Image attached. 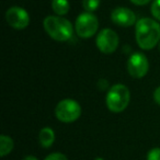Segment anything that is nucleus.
Wrapping results in <instances>:
<instances>
[{
	"mask_svg": "<svg viewBox=\"0 0 160 160\" xmlns=\"http://www.w3.org/2000/svg\"><path fill=\"white\" fill-rule=\"evenodd\" d=\"M135 38L142 49H152L160 41V24L150 18H142L136 22Z\"/></svg>",
	"mask_w": 160,
	"mask_h": 160,
	"instance_id": "nucleus-1",
	"label": "nucleus"
},
{
	"mask_svg": "<svg viewBox=\"0 0 160 160\" xmlns=\"http://www.w3.org/2000/svg\"><path fill=\"white\" fill-rule=\"evenodd\" d=\"M43 27L49 38L57 42H66L70 40L73 33L70 21L59 16H47L43 21Z\"/></svg>",
	"mask_w": 160,
	"mask_h": 160,
	"instance_id": "nucleus-2",
	"label": "nucleus"
},
{
	"mask_svg": "<svg viewBox=\"0 0 160 160\" xmlns=\"http://www.w3.org/2000/svg\"><path fill=\"white\" fill-rule=\"evenodd\" d=\"M131 100L128 88L122 83H116L110 88L105 98L108 109L113 113H121L127 108Z\"/></svg>",
	"mask_w": 160,
	"mask_h": 160,
	"instance_id": "nucleus-3",
	"label": "nucleus"
},
{
	"mask_svg": "<svg viewBox=\"0 0 160 160\" xmlns=\"http://www.w3.org/2000/svg\"><path fill=\"white\" fill-rule=\"evenodd\" d=\"M55 115L62 123H72L81 115V107L76 100L64 99L59 101L55 108Z\"/></svg>",
	"mask_w": 160,
	"mask_h": 160,
	"instance_id": "nucleus-4",
	"label": "nucleus"
},
{
	"mask_svg": "<svg viewBox=\"0 0 160 160\" xmlns=\"http://www.w3.org/2000/svg\"><path fill=\"white\" fill-rule=\"evenodd\" d=\"M99 28V21L91 12H83L78 16L75 23V30L78 36L82 38H92L97 33Z\"/></svg>",
	"mask_w": 160,
	"mask_h": 160,
	"instance_id": "nucleus-5",
	"label": "nucleus"
},
{
	"mask_svg": "<svg viewBox=\"0 0 160 160\" xmlns=\"http://www.w3.org/2000/svg\"><path fill=\"white\" fill-rule=\"evenodd\" d=\"M118 36L116 32L111 29H103L97 35L96 45L103 54H112L118 46Z\"/></svg>",
	"mask_w": 160,
	"mask_h": 160,
	"instance_id": "nucleus-6",
	"label": "nucleus"
},
{
	"mask_svg": "<svg viewBox=\"0 0 160 160\" xmlns=\"http://www.w3.org/2000/svg\"><path fill=\"white\" fill-rule=\"evenodd\" d=\"M149 69V62L142 53H134L129 56L127 62V70L133 78L140 79L147 75Z\"/></svg>",
	"mask_w": 160,
	"mask_h": 160,
	"instance_id": "nucleus-7",
	"label": "nucleus"
},
{
	"mask_svg": "<svg viewBox=\"0 0 160 160\" xmlns=\"http://www.w3.org/2000/svg\"><path fill=\"white\" fill-rule=\"evenodd\" d=\"M6 20L8 24L16 30H23L29 25L30 16L27 10L21 7H11L6 11Z\"/></svg>",
	"mask_w": 160,
	"mask_h": 160,
	"instance_id": "nucleus-8",
	"label": "nucleus"
},
{
	"mask_svg": "<svg viewBox=\"0 0 160 160\" xmlns=\"http://www.w3.org/2000/svg\"><path fill=\"white\" fill-rule=\"evenodd\" d=\"M111 20L118 27L129 28L135 24L136 16L128 8L118 7L111 12Z\"/></svg>",
	"mask_w": 160,
	"mask_h": 160,
	"instance_id": "nucleus-9",
	"label": "nucleus"
},
{
	"mask_svg": "<svg viewBox=\"0 0 160 160\" xmlns=\"http://www.w3.org/2000/svg\"><path fill=\"white\" fill-rule=\"evenodd\" d=\"M38 140L43 148H49L55 142V133L51 127H43L38 134Z\"/></svg>",
	"mask_w": 160,
	"mask_h": 160,
	"instance_id": "nucleus-10",
	"label": "nucleus"
},
{
	"mask_svg": "<svg viewBox=\"0 0 160 160\" xmlns=\"http://www.w3.org/2000/svg\"><path fill=\"white\" fill-rule=\"evenodd\" d=\"M52 9L56 16L62 17L67 14L70 10V5L68 0H53L52 1Z\"/></svg>",
	"mask_w": 160,
	"mask_h": 160,
	"instance_id": "nucleus-11",
	"label": "nucleus"
},
{
	"mask_svg": "<svg viewBox=\"0 0 160 160\" xmlns=\"http://www.w3.org/2000/svg\"><path fill=\"white\" fill-rule=\"evenodd\" d=\"M13 140L11 137L7 135H1L0 136V156L1 157H6L9 155L13 149Z\"/></svg>",
	"mask_w": 160,
	"mask_h": 160,
	"instance_id": "nucleus-12",
	"label": "nucleus"
},
{
	"mask_svg": "<svg viewBox=\"0 0 160 160\" xmlns=\"http://www.w3.org/2000/svg\"><path fill=\"white\" fill-rule=\"evenodd\" d=\"M100 6V0H82V7L86 12H93L98 10Z\"/></svg>",
	"mask_w": 160,
	"mask_h": 160,
	"instance_id": "nucleus-13",
	"label": "nucleus"
},
{
	"mask_svg": "<svg viewBox=\"0 0 160 160\" xmlns=\"http://www.w3.org/2000/svg\"><path fill=\"white\" fill-rule=\"evenodd\" d=\"M150 10L151 14L155 17V19L160 21V0H153V2L151 3Z\"/></svg>",
	"mask_w": 160,
	"mask_h": 160,
	"instance_id": "nucleus-14",
	"label": "nucleus"
},
{
	"mask_svg": "<svg viewBox=\"0 0 160 160\" xmlns=\"http://www.w3.org/2000/svg\"><path fill=\"white\" fill-rule=\"evenodd\" d=\"M147 160H160V148H152L147 153Z\"/></svg>",
	"mask_w": 160,
	"mask_h": 160,
	"instance_id": "nucleus-15",
	"label": "nucleus"
},
{
	"mask_svg": "<svg viewBox=\"0 0 160 160\" xmlns=\"http://www.w3.org/2000/svg\"><path fill=\"white\" fill-rule=\"evenodd\" d=\"M44 160H68V158L62 152H53L47 156Z\"/></svg>",
	"mask_w": 160,
	"mask_h": 160,
	"instance_id": "nucleus-16",
	"label": "nucleus"
},
{
	"mask_svg": "<svg viewBox=\"0 0 160 160\" xmlns=\"http://www.w3.org/2000/svg\"><path fill=\"white\" fill-rule=\"evenodd\" d=\"M153 100L157 104L160 105V87H158L153 92Z\"/></svg>",
	"mask_w": 160,
	"mask_h": 160,
	"instance_id": "nucleus-17",
	"label": "nucleus"
},
{
	"mask_svg": "<svg viewBox=\"0 0 160 160\" xmlns=\"http://www.w3.org/2000/svg\"><path fill=\"white\" fill-rule=\"evenodd\" d=\"M129 1L136 6H145V5H147V3L150 2L151 0H129Z\"/></svg>",
	"mask_w": 160,
	"mask_h": 160,
	"instance_id": "nucleus-18",
	"label": "nucleus"
},
{
	"mask_svg": "<svg viewBox=\"0 0 160 160\" xmlns=\"http://www.w3.org/2000/svg\"><path fill=\"white\" fill-rule=\"evenodd\" d=\"M23 160H38L36 157H34V156H27V157L23 158Z\"/></svg>",
	"mask_w": 160,
	"mask_h": 160,
	"instance_id": "nucleus-19",
	"label": "nucleus"
},
{
	"mask_svg": "<svg viewBox=\"0 0 160 160\" xmlns=\"http://www.w3.org/2000/svg\"><path fill=\"white\" fill-rule=\"evenodd\" d=\"M94 160H103L102 158H97V159H94Z\"/></svg>",
	"mask_w": 160,
	"mask_h": 160,
	"instance_id": "nucleus-20",
	"label": "nucleus"
}]
</instances>
